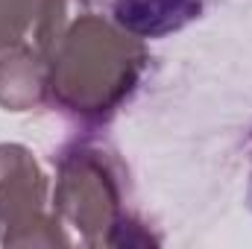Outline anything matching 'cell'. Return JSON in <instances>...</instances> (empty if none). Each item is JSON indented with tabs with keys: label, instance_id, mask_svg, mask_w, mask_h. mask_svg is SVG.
I'll return each mask as SVG.
<instances>
[{
	"label": "cell",
	"instance_id": "obj_1",
	"mask_svg": "<svg viewBox=\"0 0 252 249\" xmlns=\"http://www.w3.org/2000/svg\"><path fill=\"white\" fill-rule=\"evenodd\" d=\"M118 27L144 38H161L196 21L208 0H100Z\"/></svg>",
	"mask_w": 252,
	"mask_h": 249
},
{
	"label": "cell",
	"instance_id": "obj_2",
	"mask_svg": "<svg viewBox=\"0 0 252 249\" xmlns=\"http://www.w3.org/2000/svg\"><path fill=\"white\" fill-rule=\"evenodd\" d=\"M250 205H252V179H250Z\"/></svg>",
	"mask_w": 252,
	"mask_h": 249
}]
</instances>
